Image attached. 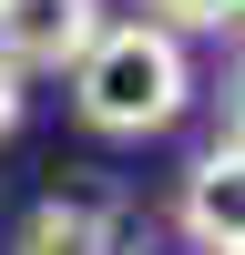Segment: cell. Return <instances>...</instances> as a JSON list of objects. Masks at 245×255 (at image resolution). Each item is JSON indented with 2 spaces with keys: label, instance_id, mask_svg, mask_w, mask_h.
Here are the masks:
<instances>
[{
  "label": "cell",
  "instance_id": "1",
  "mask_svg": "<svg viewBox=\"0 0 245 255\" xmlns=\"http://www.w3.org/2000/svg\"><path fill=\"white\" fill-rule=\"evenodd\" d=\"M72 102H82L92 133L143 143V133H163V123L194 102V61H184V41L153 31V20H102V41L72 61Z\"/></svg>",
  "mask_w": 245,
  "mask_h": 255
},
{
  "label": "cell",
  "instance_id": "2",
  "mask_svg": "<svg viewBox=\"0 0 245 255\" xmlns=\"http://www.w3.org/2000/svg\"><path fill=\"white\" fill-rule=\"evenodd\" d=\"M102 41V0H0V61L20 82L31 72H72Z\"/></svg>",
  "mask_w": 245,
  "mask_h": 255
},
{
  "label": "cell",
  "instance_id": "3",
  "mask_svg": "<svg viewBox=\"0 0 245 255\" xmlns=\"http://www.w3.org/2000/svg\"><path fill=\"white\" fill-rule=\"evenodd\" d=\"M184 235H194V255H245V153H235V133H215V153L184 174Z\"/></svg>",
  "mask_w": 245,
  "mask_h": 255
},
{
  "label": "cell",
  "instance_id": "4",
  "mask_svg": "<svg viewBox=\"0 0 245 255\" xmlns=\"http://www.w3.org/2000/svg\"><path fill=\"white\" fill-rule=\"evenodd\" d=\"M20 255H122V225L92 194H41L20 215Z\"/></svg>",
  "mask_w": 245,
  "mask_h": 255
},
{
  "label": "cell",
  "instance_id": "5",
  "mask_svg": "<svg viewBox=\"0 0 245 255\" xmlns=\"http://www.w3.org/2000/svg\"><path fill=\"white\" fill-rule=\"evenodd\" d=\"M143 10H153V31H225V20H235V0H143Z\"/></svg>",
  "mask_w": 245,
  "mask_h": 255
},
{
  "label": "cell",
  "instance_id": "6",
  "mask_svg": "<svg viewBox=\"0 0 245 255\" xmlns=\"http://www.w3.org/2000/svg\"><path fill=\"white\" fill-rule=\"evenodd\" d=\"M20 102H31V92H20V72H10V61H0V143L20 133Z\"/></svg>",
  "mask_w": 245,
  "mask_h": 255
}]
</instances>
